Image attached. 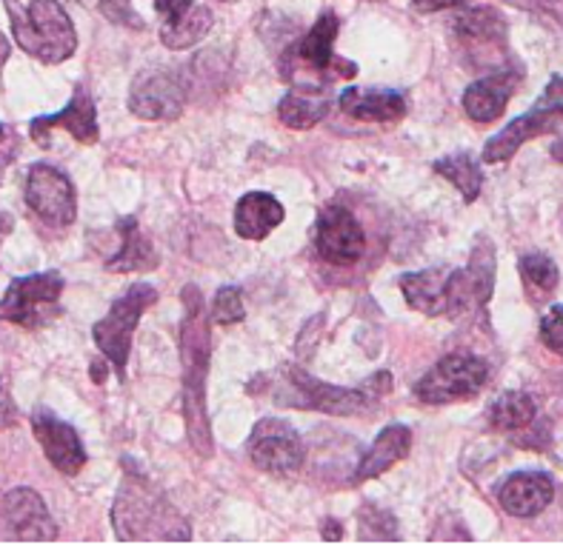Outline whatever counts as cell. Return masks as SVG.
Masks as SVG:
<instances>
[{
	"instance_id": "obj_29",
	"label": "cell",
	"mask_w": 563,
	"mask_h": 548,
	"mask_svg": "<svg viewBox=\"0 0 563 548\" xmlns=\"http://www.w3.org/2000/svg\"><path fill=\"white\" fill-rule=\"evenodd\" d=\"M329 100H318L314 92H295L286 94L278 103V118L284 126L289 128H312L327 118Z\"/></svg>"
},
{
	"instance_id": "obj_38",
	"label": "cell",
	"mask_w": 563,
	"mask_h": 548,
	"mask_svg": "<svg viewBox=\"0 0 563 548\" xmlns=\"http://www.w3.org/2000/svg\"><path fill=\"white\" fill-rule=\"evenodd\" d=\"M321 537H323V540H327V543H338V540H341V537H343V526L335 521V517H327V521H323Z\"/></svg>"
},
{
	"instance_id": "obj_16",
	"label": "cell",
	"mask_w": 563,
	"mask_h": 548,
	"mask_svg": "<svg viewBox=\"0 0 563 548\" xmlns=\"http://www.w3.org/2000/svg\"><path fill=\"white\" fill-rule=\"evenodd\" d=\"M0 514L7 523L9 540L52 543L57 540V526L43 497L32 489H12L0 500Z\"/></svg>"
},
{
	"instance_id": "obj_15",
	"label": "cell",
	"mask_w": 563,
	"mask_h": 548,
	"mask_svg": "<svg viewBox=\"0 0 563 548\" xmlns=\"http://www.w3.org/2000/svg\"><path fill=\"white\" fill-rule=\"evenodd\" d=\"M455 37L461 41L472 64H495L507 49V21L493 7L466 9L455 14Z\"/></svg>"
},
{
	"instance_id": "obj_11",
	"label": "cell",
	"mask_w": 563,
	"mask_h": 548,
	"mask_svg": "<svg viewBox=\"0 0 563 548\" xmlns=\"http://www.w3.org/2000/svg\"><path fill=\"white\" fill-rule=\"evenodd\" d=\"M23 198H26L29 212L46 226L66 228L78 217V194L69 175L49 164L29 166Z\"/></svg>"
},
{
	"instance_id": "obj_21",
	"label": "cell",
	"mask_w": 563,
	"mask_h": 548,
	"mask_svg": "<svg viewBox=\"0 0 563 548\" xmlns=\"http://www.w3.org/2000/svg\"><path fill=\"white\" fill-rule=\"evenodd\" d=\"M521 69H500L489 78H481L464 92V109L475 123H493L498 121L515 89L521 86Z\"/></svg>"
},
{
	"instance_id": "obj_31",
	"label": "cell",
	"mask_w": 563,
	"mask_h": 548,
	"mask_svg": "<svg viewBox=\"0 0 563 548\" xmlns=\"http://www.w3.org/2000/svg\"><path fill=\"white\" fill-rule=\"evenodd\" d=\"M357 540H400L398 523H395L393 512H386L378 503H364V508L357 512Z\"/></svg>"
},
{
	"instance_id": "obj_17",
	"label": "cell",
	"mask_w": 563,
	"mask_h": 548,
	"mask_svg": "<svg viewBox=\"0 0 563 548\" xmlns=\"http://www.w3.org/2000/svg\"><path fill=\"white\" fill-rule=\"evenodd\" d=\"M32 435L41 443L46 460L66 478H75L86 466V449L78 432L66 421L55 417L49 409L41 406L32 412Z\"/></svg>"
},
{
	"instance_id": "obj_33",
	"label": "cell",
	"mask_w": 563,
	"mask_h": 548,
	"mask_svg": "<svg viewBox=\"0 0 563 548\" xmlns=\"http://www.w3.org/2000/svg\"><path fill=\"white\" fill-rule=\"evenodd\" d=\"M100 12L114 26H126V29H143L141 14L132 9V0H98Z\"/></svg>"
},
{
	"instance_id": "obj_34",
	"label": "cell",
	"mask_w": 563,
	"mask_h": 548,
	"mask_svg": "<svg viewBox=\"0 0 563 548\" xmlns=\"http://www.w3.org/2000/svg\"><path fill=\"white\" fill-rule=\"evenodd\" d=\"M541 340L547 349L563 357V306H552L541 321Z\"/></svg>"
},
{
	"instance_id": "obj_4",
	"label": "cell",
	"mask_w": 563,
	"mask_h": 548,
	"mask_svg": "<svg viewBox=\"0 0 563 548\" xmlns=\"http://www.w3.org/2000/svg\"><path fill=\"white\" fill-rule=\"evenodd\" d=\"M12 18L14 41L26 55L46 66L64 64L78 49V32L71 18L57 0H29V7L18 9L14 0H7Z\"/></svg>"
},
{
	"instance_id": "obj_24",
	"label": "cell",
	"mask_w": 563,
	"mask_h": 548,
	"mask_svg": "<svg viewBox=\"0 0 563 548\" xmlns=\"http://www.w3.org/2000/svg\"><path fill=\"white\" fill-rule=\"evenodd\" d=\"M284 217L286 212L278 198L266 192H250L238 200L235 232L243 241H264L284 223Z\"/></svg>"
},
{
	"instance_id": "obj_23",
	"label": "cell",
	"mask_w": 563,
	"mask_h": 548,
	"mask_svg": "<svg viewBox=\"0 0 563 548\" xmlns=\"http://www.w3.org/2000/svg\"><path fill=\"white\" fill-rule=\"evenodd\" d=\"M409 449H412V428L400 426V423L386 426L384 432L375 437L369 451L361 457V463H357L355 469V480L357 483H366V480L380 478V474L393 469L398 460H404V457L409 455Z\"/></svg>"
},
{
	"instance_id": "obj_30",
	"label": "cell",
	"mask_w": 563,
	"mask_h": 548,
	"mask_svg": "<svg viewBox=\"0 0 563 548\" xmlns=\"http://www.w3.org/2000/svg\"><path fill=\"white\" fill-rule=\"evenodd\" d=\"M518 269H521V278L523 283H527L529 298H536V300L550 298V294L558 289V280H561V271H558L555 260L541 255V251L523 255Z\"/></svg>"
},
{
	"instance_id": "obj_35",
	"label": "cell",
	"mask_w": 563,
	"mask_h": 548,
	"mask_svg": "<svg viewBox=\"0 0 563 548\" xmlns=\"http://www.w3.org/2000/svg\"><path fill=\"white\" fill-rule=\"evenodd\" d=\"M14 423H18V406H14L7 383H0V432H3V428H12Z\"/></svg>"
},
{
	"instance_id": "obj_22",
	"label": "cell",
	"mask_w": 563,
	"mask_h": 548,
	"mask_svg": "<svg viewBox=\"0 0 563 548\" xmlns=\"http://www.w3.org/2000/svg\"><path fill=\"white\" fill-rule=\"evenodd\" d=\"M338 109L355 121L393 123L409 112V100L395 89H343Z\"/></svg>"
},
{
	"instance_id": "obj_5",
	"label": "cell",
	"mask_w": 563,
	"mask_h": 548,
	"mask_svg": "<svg viewBox=\"0 0 563 548\" xmlns=\"http://www.w3.org/2000/svg\"><path fill=\"white\" fill-rule=\"evenodd\" d=\"M272 400L280 406L303 409V412H327V414H361L378 403V398L361 383V389H341L323 380H314L298 366H284L278 371V385H272Z\"/></svg>"
},
{
	"instance_id": "obj_43",
	"label": "cell",
	"mask_w": 563,
	"mask_h": 548,
	"mask_svg": "<svg viewBox=\"0 0 563 548\" xmlns=\"http://www.w3.org/2000/svg\"><path fill=\"white\" fill-rule=\"evenodd\" d=\"M223 3H227V0H223Z\"/></svg>"
},
{
	"instance_id": "obj_37",
	"label": "cell",
	"mask_w": 563,
	"mask_h": 548,
	"mask_svg": "<svg viewBox=\"0 0 563 548\" xmlns=\"http://www.w3.org/2000/svg\"><path fill=\"white\" fill-rule=\"evenodd\" d=\"M418 12H441V9L461 7L464 0H409Z\"/></svg>"
},
{
	"instance_id": "obj_36",
	"label": "cell",
	"mask_w": 563,
	"mask_h": 548,
	"mask_svg": "<svg viewBox=\"0 0 563 548\" xmlns=\"http://www.w3.org/2000/svg\"><path fill=\"white\" fill-rule=\"evenodd\" d=\"M14 152H18V137L7 123H0V169L12 164Z\"/></svg>"
},
{
	"instance_id": "obj_13",
	"label": "cell",
	"mask_w": 563,
	"mask_h": 548,
	"mask_svg": "<svg viewBox=\"0 0 563 548\" xmlns=\"http://www.w3.org/2000/svg\"><path fill=\"white\" fill-rule=\"evenodd\" d=\"M366 235L355 214L341 203H327L314 221V251L332 266H352L364 257Z\"/></svg>"
},
{
	"instance_id": "obj_25",
	"label": "cell",
	"mask_w": 563,
	"mask_h": 548,
	"mask_svg": "<svg viewBox=\"0 0 563 548\" xmlns=\"http://www.w3.org/2000/svg\"><path fill=\"white\" fill-rule=\"evenodd\" d=\"M118 235H121V249L107 260L109 271H152L157 269L161 257L152 249V243L143 237L135 217H121L118 221Z\"/></svg>"
},
{
	"instance_id": "obj_1",
	"label": "cell",
	"mask_w": 563,
	"mask_h": 548,
	"mask_svg": "<svg viewBox=\"0 0 563 548\" xmlns=\"http://www.w3.org/2000/svg\"><path fill=\"white\" fill-rule=\"evenodd\" d=\"M184 321H180V380H184V421L186 435L200 457H212V428L207 417V374L212 357V337H209V317L203 298L195 286L184 289Z\"/></svg>"
},
{
	"instance_id": "obj_28",
	"label": "cell",
	"mask_w": 563,
	"mask_h": 548,
	"mask_svg": "<svg viewBox=\"0 0 563 548\" xmlns=\"http://www.w3.org/2000/svg\"><path fill=\"white\" fill-rule=\"evenodd\" d=\"M432 169H435L441 178L450 180L457 192L464 194L466 203L478 200L481 189H484V175H481V166L475 157L466 155V152H461V155L441 157V160H435V166H432Z\"/></svg>"
},
{
	"instance_id": "obj_42",
	"label": "cell",
	"mask_w": 563,
	"mask_h": 548,
	"mask_svg": "<svg viewBox=\"0 0 563 548\" xmlns=\"http://www.w3.org/2000/svg\"><path fill=\"white\" fill-rule=\"evenodd\" d=\"M552 157H555V160H561V164H563V137L555 143V146H552Z\"/></svg>"
},
{
	"instance_id": "obj_27",
	"label": "cell",
	"mask_w": 563,
	"mask_h": 548,
	"mask_svg": "<svg viewBox=\"0 0 563 548\" xmlns=\"http://www.w3.org/2000/svg\"><path fill=\"white\" fill-rule=\"evenodd\" d=\"M538 406L527 392H504L489 406V426L498 432H523L536 421Z\"/></svg>"
},
{
	"instance_id": "obj_19",
	"label": "cell",
	"mask_w": 563,
	"mask_h": 548,
	"mask_svg": "<svg viewBox=\"0 0 563 548\" xmlns=\"http://www.w3.org/2000/svg\"><path fill=\"white\" fill-rule=\"evenodd\" d=\"M157 14L164 18L161 23V41L166 49H192L209 35L214 18L212 9L195 0H155Z\"/></svg>"
},
{
	"instance_id": "obj_8",
	"label": "cell",
	"mask_w": 563,
	"mask_h": 548,
	"mask_svg": "<svg viewBox=\"0 0 563 548\" xmlns=\"http://www.w3.org/2000/svg\"><path fill=\"white\" fill-rule=\"evenodd\" d=\"M64 275L60 271H37L26 278H14L0 298V321L23 328H41L60 314V294H64Z\"/></svg>"
},
{
	"instance_id": "obj_41",
	"label": "cell",
	"mask_w": 563,
	"mask_h": 548,
	"mask_svg": "<svg viewBox=\"0 0 563 548\" xmlns=\"http://www.w3.org/2000/svg\"><path fill=\"white\" fill-rule=\"evenodd\" d=\"M9 232H12V217L0 212V241H3V237H7Z\"/></svg>"
},
{
	"instance_id": "obj_39",
	"label": "cell",
	"mask_w": 563,
	"mask_h": 548,
	"mask_svg": "<svg viewBox=\"0 0 563 548\" xmlns=\"http://www.w3.org/2000/svg\"><path fill=\"white\" fill-rule=\"evenodd\" d=\"M536 3L563 26V0H536Z\"/></svg>"
},
{
	"instance_id": "obj_2",
	"label": "cell",
	"mask_w": 563,
	"mask_h": 548,
	"mask_svg": "<svg viewBox=\"0 0 563 548\" xmlns=\"http://www.w3.org/2000/svg\"><path fill=\"white\" fill-rule=\"evenodd\" d=\"M112 526L121 543H186L192 528L169 497L137 471H126L112 503Z\"/></svg>"
},
{
	"instance_id": "obj_20",
	"label": "cell",
	"mask_w": 563,
	"mask_h": 548,
	"mask_svg": "<svg viewBox=\"0 0 563 548\" xmlns=\"http://www.w3.org/2000/svg\"><path fill=\"white\" fill-rule=\"evenodd\" d=\"M555 497V483L543 471H518L509 474L498 489L500 508L512 517H538Z\"/></svg>"
},
{
	"instance_id": "obj_12",
	"label": "cell",
	"mask_w": 563,
	"mask_h": 548,
	"mask_svg": "<svg viewBox=\"0 0 563 548\" xmlns=\"http://www.w3.org/2000/svg\"><path fill=\"white\" fill-rule=\"evenodd\" d=\"M246 451H250V460L257 469L275 474V478H289V474L300 471V466L307 460L303 437L280 417L257 421L250 443H246Z\"/></svg>"
},
{
	"instance_id": "obj_9",
	"label": "cell",
	"mask_w": 563,
	"mask_h": 548,
	"mask_svg": "<svg viewBox=\"0 0 563 548\" xmlns=\"http://www.w3.org/2000/svg\"><path fill=\"white\" fill-rule=\"evenodd\" d=\"M398 283L409 309L427 317H452L472 306L470 280L464 269L409 271Z\"/></svg>"
},
{
	"instance_id": "obj_3",
	"label": "cell",
	"mask_w": 563,
	"mask_h": 548,
	"mask_svg": "<svg viewBox=\"0 0 563 548\" xmlns=\"http://www.w3.org/2000/svg\"><path fill=\"white\" fill-rule=\"evenodd\" d=\"M341 21L335 12H323L307 35L292 43L280 57V75L300 92H318L332 80H350L357 75L352 60L335 55V37Z\"/></svg>"
},
{
	"instance_id": "obj_32",
	"label": "cell",
	"mask_w": 563,
	"mask_h": 548,
	"mask_svg": "<svg viewBox=\"0 0 563 548\" xmlns=\"http://www.w3.org/2000/svg\"><path fill=\"white\" fill-rule=\"evenodd\" d=\"M212 317L214 323H221V326H235L246 317V306H243V294L238 286H223L214 294L212 303Z\"/></svg>"
},
{
	"instance_id": "obj_40",
	"label": "cell",
	"mask_w": 563,
	"mask_h": 548,
	"mask_svg": "<svg viewBox=\"0 0 563 548\" xmlns=\"http://www.w3.org/2000/svg\"><path fill=\"white\" fill-rule=\"evenodd\" d=\"M9 55H12V46H9L7 35H3V32H0V66L7 64V60H9Z\"/></svg>"
},
{
	"instance_id": "obj_10",
	"label": "cell",
	"mask_w": 563,
	"mask_h": 548,
	"mask_svg": "<svg viewBox=\"0 0 563 548\" xmlns=\"http://www.w3.org/2000/svg\"><path fill=\"white\" fill-rule=\"evenodd\" d=\"M489 380V366L475 355H446L415 383V398L427 406H446L470 400Z\"/></svg>"
},
{
	"instance_id": "obj_26",
	"label": "cell",
	"mask_w": 563,
	"mask_h": 548,
	"mask_svg": "<svg viewBox=\"0 0 563 548\" xmlns=\"http://www.w3.org/2000/svg\"><path fill=\"white\" fill-rule=\"evenodd\" d=\"M495 246L489 237L481 235L475 241V249H472L470 266H466V280H470V294H472V306L484 309L489 303L495 292Z\"/></svg>"
},
{
	"instance_id": "obj_7",
	"label": "cell",
	"mask_w": 563,
	"mask_h": 548,
	"mask_svg": "<svg viewBox=\"0 0 563 548\" xmlns=\"http://www.w3.org/2000/svg\"><path fill=\"white\" fill-rule=\"evenodd\" d=\"M563 126V78H552L543 89L536 107L527 114L515 118L509 126H504L495 137H489L484 146V164H507L515 152L527 141H536L541 135H552Z\"/></svg>"
},
{
	"instance_id": "obj_14",
	"label": "cell",
	"mask_w": 563,
	"mask_h": 548,
	"mask_svg": "<svg viewBox=\"0 0 563 548\" xmlns=\"http://www.w3.org/2000/svg\"><path fill=\"white\" fill-rule=\"evenodd\" d=\"M184 103L186 89L180 71H141L129 89V112L143 118V121H175L184 112Z\"/></svg>"
},
{
	"instance_id": "obj_6",
	"label": "cell",
	"mask_w": 563,
	"mask_h": 548,
	"mask_svg": "<svg viewBox=\"0 0 563 548\" xmlns=\"http://www.w3.org/2000/svg\"><path fill=\"white\" fill-rule=\"evenodd\" d=\"M157 303V289L150 283H135L129 286L121 298L114 300L107 317H100L92 326V340L98 343V349L114 366L118 378H126V364L129 351H132V337L141 323L143 312Z\"/></svg>"
},
{
	"instance_id": "obj_18",
	"label": "cell",
	"mask_w": 563,
	"mask_h": 548,
	"mask_svg": "<svg viewBox=\"0 0 563 548\" xmlns=\"http://www.w3.org/2000/svg\"><path fill=\"white\" fill-rule=\"evenodd\" d=\"M57 126L66 128L75 141L86 143V146L98 143V112H95L92 94L86 92L84 86H75V94H71V100L60 109V112L41 114V118H35V121L29 123V135H32L35 143H41V146H49V132Z\"/></svg>"
}]
</instances>
